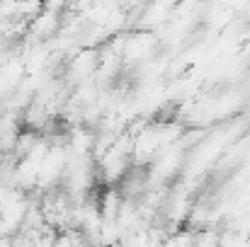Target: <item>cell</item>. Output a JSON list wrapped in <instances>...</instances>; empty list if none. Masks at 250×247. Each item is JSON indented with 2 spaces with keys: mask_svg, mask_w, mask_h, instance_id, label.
Returning a JSON list of instances; mask_svg holds the SVG:
<instances>
[{
  "mask_svg": "<svg viewBox=\"0 0 250 247\" xmlns=\"http://www.w3.org/2000/svg\"><path fill=\"white\" fill-rule=\"evenodd\" d=\"M61 29H63V12L42 7L37 15L27 19L22 41H51L61 34Z\"/></svg>",
  "mask_w": 250,
  "mask_h": 247,
  "instance_id": "obj_1",
  "label": "cell"
},
{
  "mask_svg": "<svg viewBox=\"0 0 250 247\" xmlns=\"http://www.w3.org/2000/svg\"><path fill=\"white\" fill-rule=\"evenodd\" d=\"M42 2H44V7L56 10V12H66V10H71V5H73V0H42Z\"/></svg>",
  "mask_w": 250,
  "mask_h": 247,
  "instance_id": "obj_2",
  "label": "cell"
}]
</instances>
